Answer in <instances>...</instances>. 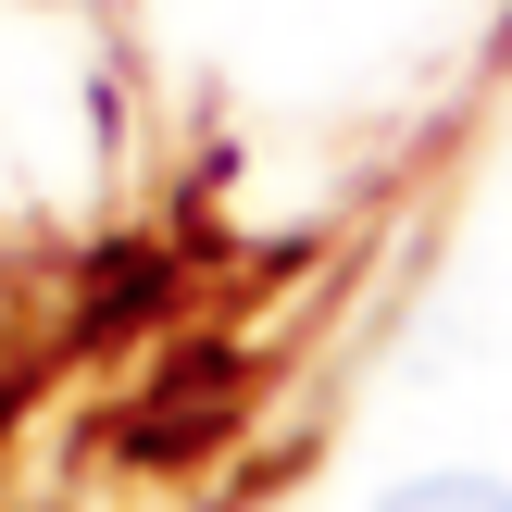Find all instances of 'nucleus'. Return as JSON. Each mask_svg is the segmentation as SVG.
Masks as SVG:
<instances>
[{"instance_id": "nucleus-1", "label": "nucleus", "mask_w": 512, "mask_h": 512, "mask_svg": "<svg viewBox=\"0 0 512 512\" xmlns=\"http://www.w3.org/2000/svg\"><path fill=\"white\" fill-rule=\"evenodd\" d=\"M375 512H512L500 475H413V488H388Z\"/></svg>"}]
</instances>
